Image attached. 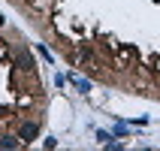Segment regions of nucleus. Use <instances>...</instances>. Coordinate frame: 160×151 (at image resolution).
Instances as JSON below:
<instances>
[{
  "instance_id": "obj_1",
  "label": "nucleus",
  "mask_w": 160,
  "mask_h": 151,
  "mask_svg": "<svg viewBox=\"0 0 160 151\" xmlns=\"http://www.w3.org/2000/svg\"><path fill=\"white\" fill-rule=\"evenodd\" d=\"M36 136H39V124H36V121H24V124H21V130H18L21 145H24V142H33Z\"/></svg>"
},
{
  "instance_id": "obj_2",
  "label": "nucleus",
  "mask_w": 160,
  "mask_h": 151,
  "mask_svg": "<svg viewBox=\"0 0 160 151\" xmlns=\"http://www.w3.org/2000/svg\"><path fill=\"white\" fill-rule=\"evenodd\" d=\"M15 61H18V67H21V70H33V58H30V52H27V48H18Z\"/></svg>"
},
{
  "instance_id": "obj_3",
  "label": "nucleus",
  "mask_w": 160,
  "mask_h": 151,
  "mask_svg": "<svg viewBox=\"0 0 160 151\" xmlns=\"http://www.w3.org/2000/svg\"><path fill=\"white\" fill-rule=\"evenodd\" d=\"M21 145V139H15V136H3L0 139V148H18Z\"/></svg>"
},
{
  "instance_id": "obj_4",
  "label": "nucleus",
  "mask_w": 160,
  "mask_h": 151,
  "mask_svg": "<svg viewBox=\"0 0 160 151\" xmlns=\"http://www.w3.org/2000/svg\"><path fill=\"white\" fill-rule=\"evenodd\" d=\"M76 85H79V91H91V82L88 79H72Z\"/></svg>"
},
{
  "instance_id": "obj_5",
  "label": "nucleus",
  "mask_w": 160,
  "mask_h": 151,
  "mask_svg": "<svg viewBox=\"0 0 160 151\" xmlns=\"http://www.w3.org/2000/svg\"><path fill=\"white\" fill-rule=\"evenodd\" d=\"M97 139H100V142H103V145H109V142H112V136H109V133H103V130H100V133H97Z\"/></svg>"
},
{
  "instance_id": "obj_6",
  "label": "nucleus",
  "mask_w": 160,
  "mask_h": 151,
  "mask_svg": "<svg viewBox=\"0 0 160 151\" xmlns=\"http://www.w3.org/2000/svg\"><path fill=\"white\" fill-rule=\"evenodd\" d=\"M3 21H6V18H3V15H0V27H3Z\"/></svg>"
}]
</instances>
